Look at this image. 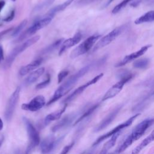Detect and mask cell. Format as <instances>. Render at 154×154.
<instances>
[{
    "instance_id": "1",
    "label": "cell",
    "mask_w": 154,
    "mask_h": 154,
    "mask_svg": "<svg viewBox=\"0 0 154 154\" xmlns=\"http://www.w3.org/2000/svg\"><path fill=\"white\" fill-rule=\"evenodd\" d=\"M99 61L93 62L92 63L85 66L80 70H79L76 73H75L70 77H69L63 84H62L55 90L52 97L47 103V105H49L54 103L55 102L57 101L61 97H63V96L66 94L69 91H70V90H71V89L75 86V85L78 81V80L83 76H84L93 66L98 65Z\"/></svg>"
},
{
    "instance_id": "2",
    "label": "cell",
    "mask_w": 154,
    "mask_h": 154,
    "mask_svg": "<svg viewBox=\"0 0 154 154\" xmlns=\"http://www.w3.org/2000/svg\"><path fill=\"white\" fill-rule=\"evenodd\" d=\"M154 119H147L138 124L132 131L131 133L125 139L124 142L117 149V153L123 152L134 141L140 138L145 133L146 130L153 123Z\"/></svg>"
},
{
    "instance_id": "3",
    "label": "cell",
    "mask_w": 154,
    "mask_h": 154,
    "mask_svg": "<svg viewBox=\"0 0 154 154\" xmlns=\"http://www.w3.org/2000/svg\"><path fill=\"white\" fill-rule=\"evenodd\" d=\"M118 77L119 78L120 80L114 84L105 93L102 97V101L106 100L117 96L122 91L124 85L134 77V74L128 70H123L118 74Z\"/></svg>"
},
{
    "instance_id": "4",
    "label": "cell",
    "mask_w": 154,
    "mask_h": 154,
    "mask_svg": "<svg viewBox=\"0 0 154 154\" xmlns=\"http://www.w3.org/2000/svg\"><path fill=\"white\" fill-rule=\"evenodd\" d=\"M40 39V36L39 35H35L28 40H26L25 42L22 43L21 45L15 47L9 54L8 57H7L5 63H4V66L5 68H8L10 67L11 64H13V61L16 59V58L22 52H23L25 49L35 43L36 42H38V40Z\"/></svg>"
},
{
    "instance_id": "5",
    "label": "cell",
    "mask_w": 154,
    "mask_h": 154,
    "mask_svg": "<svg viewBox=\"0 0 154 154\" xmlns=\"http://www.w3.org/2000/svg\"><path fill=\"white\" fill-rule=\"evenodd\" d=\"M100 37V35L95 34L86 38L71 52L70 54V58L73 59L88 52Z\"/></svg>"
},
{
    "instance_id": "6",
    "label": "cell",
    "mask_w": 154,
    "mask_h": 154,
    "mask_svg": "<svg viewBox=\"0 0 154 154\" xmlns=\"http://www.w3.org/2000/svg\"><path fill=\"white\" fill-rule=\"evenodd\" d=\"M52 19L53 17L45 15V16H43V17L35 21L22 35H20L17 39H16V42H20L24 40L26 37L34 34L37 31L42 29L43 28L46 26L48 24H49L52 21Z\"/></svg>"
},
{
    "instance_id": "7",
    "label": "cell",
    "mask_w": 154,
    "mask_h": 154,
    "mask_svg": "<svg viewBox=\"0 0 154 154\" xmlns=\"http://www.w3.org/2000/svg\"><path fill=\"white\" fill-rule=\"evenodd\" d=\"M125 28H126V25H122V26H117L114 29H112L111 32L108 33L106 35L102 37L100 40H99V41L94 45L93 49V51L95 52L107 46L108 45L110 44L120 34H122V32L125 29Z\"/></svg>"
},
{
    "instance_id": "8",
    "label": "cell",
    "mask_w": 154,
    "mask_h": 154,
    "mask_svg": "<svg viewBox=\"0 0 154 154\" xmlns=\"http://www.w3.org/2000/svg\"><path fill=\"white\" fill-rule=\"evenodd\" d=\"M23 121L26 128L29 140V145L26 151L27 154L32 148L39 144L40 138L37 130L35 129L32 123L29 121V120L26 117H23Z\"/></svg>"
},
{
    "instance_id": "9",
    "label": "cell",
    "mask_w": 154,
    "mask_h": 154,
    "mask_svg": "<svg viewBox=\"0 0 154 154\" xmlns=\"http://www.w3.org/2000/svg\"><path fill=\"white\" fill-rule=\"evenodd\" d=\"M140 113H137L136 114H135L134 116L131 117L129 119H128L126 122L117 125L116 127H115L114 128H113L112 130H111L110 131L108 132L107 133L100 136L95 141L94 143L93 144V146H96L97 145H98L99 143H100L102 141H103V140L111 137L112 135H115L116 134L120 132V131H122L123 129L128 127L129 126L131 125L132 123H133V122L135 120V119L138 116H140Z\"/></svg>"
},
{
    "instance_id": "10",
    "label": "cell",
    "mask_w": 154,
    "mask_h": 154,
    "mask_svg": "<svg viewBox=\"0 0 154 154\" xmlns=\"http://www.w3.org/2000/svg\"><path fill=\"white\" fill-rule=\"evenodd\" d=\"M20 92V87H17L13 91V93L11 94L8 100L4 113L5 119L7 121H10L13 117L16 105L19 98Z\"/></svg>"
},
{
    "instance_id": "11",
    "label": "cell",
    "mask_w": 154,
    "mask_h": 154,
    "mask_svg": "<svg viewBox=\"0 0 154 154\" xmlns=\"http://www.w3.org/2000/svg\"><path fill=\"white\" fill-rule=\"evenodd\" d=\"M103 76V73H101L96 75L95 77H94L93 79H91V80H90L89 81H88L85 84H84L82 85L81 86L79 87L73 92H72L69 96H67L65 99H64L63 102L64 103L67 104V103L71 102L72 100L75 99L77 96H78L79 94H81L89 86L94 84L98 81H99L102 78Z\"/></svg>"
},
{
    "instance_id": "12",
    "label": "cell",
    "mask_w": 154,
    "mask_h": 154,
    "mask_svg": "<svg viewBox=\"0 0 154 154\" xmlns=\"http://www.w3.org/2000/svg\"><path fill=\"white\" fill-rule=\"evenodd\" d=\"M46 104L45 98L42 95H38L34 97L28 103H23L21 108L25 111L35 112L40 110Z\"/></svg>"
},
{
    "instance_id": "13",
    "label": "cell",
    "mask_w": 154,
    "mask_h": 154,
    "mask_svg": "<svg viewBox=\"0 0 154 154\" xmlns=\"http://www.w3.org/2000/svg\"><path fill=\"white\" fill-rule=\"evenodd\" d=\"M151 46H152L151 45H146L143 46V47H141L139 50L137 51L136 52H132L130 54L126 55L120 61H119L117 64H116L115 65V66L117 67H122V66H123L126 65V64L130 63L131 61L135 60V59H137V58H139L140 57H141V55H144Z\"/></svg>"
},
{
    "instance_id": "14",
    "label": "cell",
    "mask_w": 154,
    "mask_h": 154,
    "mask_svg": "<svg viewBox=\"0 0 154 154\" xmlns=\"http://www.w3.org/2000/svg\"><path fill=\"white\" fill-rule=\"evenodd\" d=\"M81 39H82V34L81 32H79L75 34L73 37L64 40L62 43V44L61 45V47L58 52V55L60 56L61 55L68 49L79 43Z\"/></svg>"
},
{
    "instance_id": "15",
    "label": "cell",
    "mask_w": 154,
    "mask_h": 154,
    "mask_svg": "<svg viewBox=\"0 0 154 154\" xmlns=\"http://www.w3.org/2000/svg\"><path fill=\"white\" fill-rule=\"evenodd\" d=\"M57 140L54 135H49L46 137L40 143V150L43 154L50 153L55 147Z\"/></svg>"
},
{
    "instance_id": "16",
    "label": "cell",
    "mask_w": 154,
    "mask_h": 154,
    "mask_svg": "<svg viewBox=\"0 0 154 154\" xmlns=\"http://www.w3.org/2000/svg\"><path fill=\"white\" fill-rule=\"evenodd\" d=\"M75 116H76L75 114H72V113L66 115L52 126V131L54 132H55L64 128H66L69 126L72 123V122L75 120V118L76 117Z\"/></svg>"
},
{
    "instance_id": "17",
    "label": "cell",
    "mask_w": 154,
    "mask_h": 154,
    "mask_svg": "<svg viewBox=\"0 0 154 154\" xmlns=\"http://www.w3.org/2000/svg\"><path fill=\"white\" fill-rule=\"evenodd\" d=\"M42 61L43 59L42 58H39L32 61L26 66L22 67L19 70V75L20 76H25L32 72L34 69L37 68L42 64Z\"/></svg>"
},
{
    "instance_id": "18",
    "label": "cell",
    "mask_w": 154,
    "mask_h": 154,
    "mask_svg": "<svg viewBox=\"0 0 154 154\" xmlns=\"http://www.w3.org/2000/svg\"><path fill=\"white\" fill-rule=\"evenodd\" d=\"M120 110V107L117 108L114 110H113L109 114H108L104 119L102 120V121L96 127L94 131L95 132H99L101 131L102 129H104L105 127H106L115 118L117 113L119 112Z\"/></svg>"
},
{
    "instance_id": "19",
    "label": "cell",
    "mask_w": 154,
    "mask_h": 154,
    "mask_svg": "<svg viewBox=\"0 0 154 154\" xmlns=\"http://www.w3.org/2000/svg\"><path fill=\"white\" fill-rule=\"evenodd\" d=\"M154 141V130L145 138L135 148L133 149L131 154H138L144 147Z\"/></svg>"
},
{
    "instance_id": "20",
    "label": "cell",
    "mask_w": 154,
    "mask_h": 154,
    "mask_svg": "<svg viewBox=\"0 0 154 154\" xmlns=\"http://www.w3.org/2000/svg\"><path fill=\"white\" fill-rule=\"evenodd\" d=\"M45 69L43 67L37 69V70L32 71L28 75V76L26 78L25 80V84L27 85H30L34 82H35L38 78H40L45 72Z\"/></svg>"
},
{
    "instance_id": "21",
    "label": "cell",
    "mask_w": 154,
    "mask_h": 154,
    "mask_svg": "<svg viewBox=\"0 0 154 154\" xmlns=\"http://www.w3.org/2000/svg\"><path fill=\"white\" fill-rule=\"evenodd\" d=\"M66 107H67V104H66L61 109H60L59 110H57L56 111L52 112L48 114L45 117V120H44L45 125H48V124H49L52 121H54V120L59 119L61 117V115L65 111V110L66 109Z\"/></svg>"
},
{
    "instance_id": "22",
    "label": "cell",
    "mask_w": 154,
    "mask_h": 154,
    "mask_svg": "<svg viewBox=\"0 0 154 154\" xmlns=\"http://www.w3.org/2000/svg\"><path fill=\"white\" fill-rule=\"evenodd\" d=\"M73 0H67L65 2H64L63 4L58 5L53 8H52L46 14V16H51V17H54V16L60 12L63 11L64 10H65L70 4H72V2H73Z\"/></svg>"
},
{
    "instance_id": "23",
    "label": "cell",
    "mask_w": 154,
    "mask_h": 154,
    "mask_svg": "<svg viewBox=\"0 0 154 154\" xmlns=\"http://www.w3.org/2000/svg\"><path fill=\"white\" fill-rule=\"evenodd\" d=\"M154 21V10L146 12L144 14L138 17L134 22L136 25H140L144 23L151 22Z\"/></svg>"
},
{
    "instance_id": "24",
    "label": "cell",
    "mask_w": 154,
    "mask_h": 154,
    "mask_svg": "<svg viewBox=\"0 0 154 154\" xmlns=\"http://www.w3.org/2000/svg\"><path fill=\"white\" fill-rule=\"evenodd\" d=\"M146 85L151 87L150 91L144 96L142 100L141 104H144L151 99H154V76L145 82Z\"/></svg>"
},
{
    "instance_id": "25",
    "label": "cell",
    "mask_w": 154,
    "mask_h": 154,
    "mask_svg": "<svg viewBox=\"0 0 154 154\" xmlns=\"http://www.w3.org/2000/svg\"><path fill=\"white\" fill-rule=\"evenodd\" d=\"M64 41V38H60L57 41H55V42H54L52 44L48 46L47 47H46L45 49H43L40 54L42 55H45L47 54H49L52 51H54L55 49H56L57 48H58L60 46H61V45L62 44V43Z\"/></svg>"
},
{
    "instance_id": "26",
    "label": "cell",
    "mask_w": 154,
    "mask_h": 154,
    "mask_svg": "<svg viewBox=\"0 0 154 154\" xmlns=\"http://www.w3.org/2000/svg\"><path fill=\"white\" fill-rule=\"evenodd\" d=\"M55 0H45L43 2L38 4L32 10L33 13H37L40 11H42L46 8L51 5Z\"/></svg>"
},
{
    "instance_id": "27",
    "label": "cell",
    "mask_w": 154,
    "mask_h": 154,
    "mask_svg": "<svg viewBox=\"0 0 154 154\" xmlns=\"http://www.w3.org/2000/svg\"><path fill=\"white\" fill-rule=\"evenodd\" d=\"M149 64V59L147 58H141V59L135 60L133 63V66L136 69H146L148 66Z\"/></svg>"
},
{
    "instance_id": "28",
    "label": "cell",
    "mask_w": 154,
    "mask_h": 154,
    "mask_svg": "<svg viewBox=\"0 0 154 154\" xmlns=\"http://www.w3.org/2000/svg\"><path fill=\"white\" fill-rule=\"evenodd\" d=\"M99 105L98 104H96V105H94L93 106H92L91 107H90L89 109H88L83 114H82L75 122L74 123V125H76L78 124V123H79L81 121L83 120L84 119H85V118H87V117H88L90 115H91L94 111L95 109L98 107Z\"/></svg>"
},
{
    "instance_id": "29",
    "label": "cell",
    "mask_w": 154,
    "mask_h": 154,
    "mask_svg": "<svg viewBox=\"0 0 154 154\" xmlns=\"http://www.w3.org/2000/svg\"><path fill=\"white\" fill-rule=\"evenodd\" d=\"M133 0H123L121 2H120L114 7V8L111 11V13L112 14H116L119 13L122 9H123L125 7H126L127 5L130 2H131Z\"/></svg>"
},
{
    "instance_id": "30",
    "label": "cell",
    "mask_w": 154,
    "mask_h": 154,
    "mask_svg": "<svg viewBox=\"0 0 154 154\" xmlns=\"http://www.w3.org/2000/svg\"><path fill=\"white\" fill-rule=\"evenodd\" d=\"M26 24H27V19H24L23 20H22L19 24V25L13 31L11 35L13 37L17 36L22 32V31L23 29V28L25 27Z\"/></svg>"
},
{
    "instance_id": "31",
    "label": "cell",
    "mask_w": 154,
    "mask_h": 154,
    "mask_svg": "<svg viewBox=\"0 0 154 154\" xmlns=\"http://www.w3.org/2000/svg\"><path fill=\"white\" fill-rule=\"evenodd\" d=\"M51 82V76L49 74H48L47 78L45 80H44L43 81L38 83L37 84V85L35 86V88L36 89H42L45 88L46 86H48L49 85V84Z\"/></svg>"
},
{
    "instance_id": "32",
    "label": "cell",
    "mask_w": 154,
    "mask_h": 154,
    "mask_svg": "<svg viewBox=\"0 0 154 154\" xmlns=\"http://www.w3.org/2000/svg\"><path fill=\"white\" fill-rule=\"evenodd\" d=\"M69 75V71L66 70H61L58 75V83H61L64 79Z\"/></svg>"
},
{
    "instance_id": "33",
    "label": "cell",
    "mask_w": 154,
    "mask_h": 154,
    "mask_svg": "<svg viewBox=\"0 0 154 154\" xmlns=\"http://www.w3.org/2000/svg\"><path fill=\"white\" fill-rule=\"evenodd\" d=\"M97 0H76V3L80 5H85L95 2Z\"/></svg>"
},
{
    "instance_id": "34",
    "label": "cell",
    "mask_w": 154,
    "mask_h": 154,
    "mask_svg": "<svg viewBox=\"0 0 154 154\" xmlns=\"http://www.w3.org/2000/svg\"><path fill=\"white\" fill-rule=\"evenodd\" d=\"M14 15H15V11H14V10H13L12 11H11L10 13L9 14V15L8 16H7L5 18L3 19V20L4 22H10L14 19Z\"/></svg>"
},
{
    "instance_id": "35",
    "label": "cell",
    "mask_w": 154,
    "mask_h": 154,
    "mask_svg": "<svg viewBox=\"0 0 154 154\" xmlns=\"http://www.w3.org/2000/svg\"><path fill=\"white\" fill-rule=\"evenodd\" d=\"M74 144V143H70L67 146H66L62 150L60 154H67V153L69 152V150L71 149V148L72 147V146H73Z\"/></svg>"
},
{
    "instance_id": "36",
    "label": "cell",
    "mask_w": 154,
    "mask_h": 154,
    "mask_svg": "<svg viewBox=\"0 0 154 154\" xmlns=\"http://www.w3.org/2000/svg\"><path fill=\"white\" fill-rule=\"evenodd\" d=\"M13 29L14 28L13 27H11V28H9L7 29H5L4 31H2L0 32V40L2 39V38L5 35H6L7 34H8V32H11V31H13Z\"/></svg>"
},
{
    "instance_id": "37",
    "label": "cell",
    "mask_w": 154,
    "mask_h": 154,
    "mask_svg": "<svg viewBox=\"0 0 154 154\" xmlns=\"http://www.w3.org/2000/svg\"><path fill=\"white\" fill-rule=\"evenodd\" d=\"M4 59V49L1 45H0V62L2 61Z\"/></svg>"
},
{
    "instance_id": "38",
    "label": "cell",
    "mask_w": 154,
    "mask_h": 154,
    "mask_svg": "<svg viewBox=\"0 0 154 154\" xmlns=\"http://www.w3.org/2000/svg\"><path fill=\"white\" fill-rule=\"evenodd\" d=\"M114 0H108L105 3V4L103 5V8H105V7H106L108 5H109L112 1H114Z\"/></svg>"
},
{
    "instance_id": "39",
    "label": "cell",
    "mask_w": 154,
    "mask_h": 154,
    "mask_svg": "<svg viewBox=\"0 0 154 154\" xmlns=\"http://www.w3.org/2000/svg\"><path fill=\"white\" fill-rule=\"evenodd\" d=\"M5 4V2L4 1H2V0L0 1V12L2 10V9L4 8Z\"/></svg>"
},
{
    "instance_id": "40",
    "label": "cell",
    "mask_w": 154,
    "mask_h": 154,
    "mask_svg": "<svg viewBox=\"0 0 154 154\" xmlns=\"http://www.w3.org/2000/svg\"><path fill=\"white\" fill-rule=\"evenodd\" d=\"M3 127H4V123L2 119L0 118V131H1L3 129Z\"/></svg>"
},
{
    "instance_id": "41",
    "label": "cell",
    "mask_w": 154,
    "mask_h": 154,
    "mask_svg": "<svg viewBox=\"0 0 154 154\" xmlns=\"http://www.w3.org/2000/svg\"><path fill=\"white\" fill-rule=\"evenodd\" d=\"M82 154H94V152L93 150H88V151H85L84 153Z\"/></svg>"
},
{
    "instance_id": "42",
    "label": "cell",
    "mask_w": 154,
    "mask_h": 154,
    "mask_svg": "<svg viewBox=\"0 0 154 154\" xmlns=\"http://www.w3.org/2000/svg\"><path fill=\"white\" fill-rule=\"evenodd\" d=\"M3 141H4V137H1V138H0V147H1V145H2V143H3Z\"/></svg>"
},
{
    "instance_id": "43",
    "label": "cell",
    "mask_w": 154,
    "mask_h": 154,
    "mask_svg": "<svg viewBox=\"0 0 154 154\" xmlns=\"http://www.w3.org/2000/svg\"><path fill=\"white\" fill-rule=\"evenodd\" d=\"M147 2H154V0H146Z\"/></svg>"
},
{
    "instance_id": "44",
    "label": "cell",
    "mask_w": 154,
    "mask_h": 154,
    "mask_svg": "<svg viewBox=\"0 0 154 154\" xmlns=\"http://www.w3.org/2000/svg\"><path fill=\"white\" fill-rule=\"evenodd\" d=\"M11 1H15L16 0H11Z\"/></svg>"
}]
</instances>
